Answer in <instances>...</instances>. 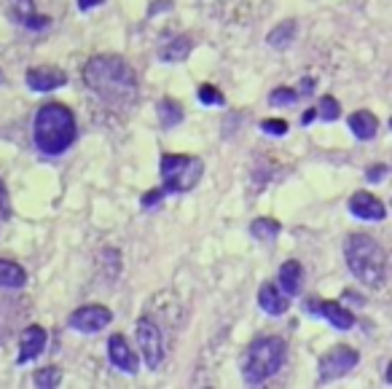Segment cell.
<instances>
[{
    "instance_id": "obj_29",
    "label": "cell",
    "mask_w": 392,
    "mask_h": 389,
    "mask_svg": "<svg viewBox=\"0 0 392 389\" xmlns=\"http://www.w3.org/2000/svg\"><path fill=\"white\" fill-rule=\"evenodd\" d=\"M0 209H3V215H9V204H6V188H3V182H0Z\"/></svg>"
},
{
    "instance_id": "obj_30",
    "label": "cell",
    "mask_w": 392,
    "mask_h": 389,
    "mask_svg": "<svg viewBox=\"0 0 392 389\" xmlns=\"http://www.w3.org/2000/svg\"><path fill=\"white\" fill-rule=\"evenodd\" d=\"M315 116H317V110H307V113H304V116H301V124H304V126H307V124L312 121V119H315Z\"/></svg>"
},
{
    "instance_id": "obj_10",
    "label": "cell",
    "mask_w": 392,
    "mask_h": 389,
    "mask_svg": "<svg viewBox=\"0 0 392 389\" xmlns=\"http://www.w3.org/2000/svg\"><path fill=\"white\" fill-rule=\"evenodd\" d=\"M25 81L36 92H54V89L65 86L67 75L62 73L60 67H33V70H27Z\"/></svg>"
},
{
    "instance_id": "obj_7",
    "label": "cell",
    "mask_w": 392,
    "mask_h": 389,
    "mask_svg": "<svg viewBox=\"0 0 392 389\" xmlns=\"http://www.w3.org/2000/svg\"><path fill=\"white\" fill-rule=\"evenodd\" d=\"M137 344L143 349V357L151 371H156L164 360V341H161V330L156 328V322H151L148 317L137 319Z\"/></svg>"
},
{
    "instance_id": "obj_14",
    "label": "cell",
    "mask_w": 392,
    "mask_h": 389,
    "mask_svg": "<svg viewBox=\"0 0 392 389\" xmlns=\"http://www.w3.org/2000/svg\"><path fill=\"white\" fill-rule=\"evenodd\" d=\"M46 349V330L33 325L22 333V346H19V363H30Z\"/></svg>"
},
{
    "instance_id": "obj_8",
    "label": "cell",
    "mask_w": 392,
    "mask_h": 389,
    "mask_svg": "<svg viewBox=\"0 0 392 389\" xmlns=\"http://www.w3.org/2000/svg\"><path fill=\"white\" fill-rule=\"evenodd\" d=\"M113 322L111 309L105 306H81L70 314V328L78 333H99Z\"/></svg>"
},
{
    "instance_id": "obj_23",
    "label": "cell",
    "mask_w": 392,
    "mask_h": 389,
    "mask_svg": "<svg viewBox=\"0 0 392 389\" xmlns=\"http://www.w3.org/2000/svg\"><path fill=\"white\" fill-rule=\"evenodd\" d=\"M295 99H298V94H295L293 89H285V86H282V89H274V92H271L269 102L280 108V105H293Z\"/></svg>"
},
{
    "instance_id": "obj_25",
    "label": "cell",
    "mask_w": 392,
    "mask_h": 389,
    "mask_svg": "<svg viewBox=\"0 0 392 389\" xmlns=\"http://www.w3.org/2000/svg\"><path fill=\"white\" fill-rule=\"evenodd\" d=\"M261 132L282 137V134H288V124L280 121V119H266V121H261Z\"/></svg>"
},
{
    "instance_id": "obj_28",
    "label": "cell",
    "mask_w": 392,
    "mask_h": 389,
    "mask_svg": "<svg viewBox=\"0 0 392 389\" xmlns=\"http://www.w3.org/2000/svg\"><path fill=\"white\" fill-rule=\"evenodd\" d=\"M105 0H78V9L81 11H89V9H94V6H102Z\"/></svg>"
},
{
    "instance_id": "obj_5",
    "label": "cell",
    "mask_w": 392,
    "mask_h": 389,
    "mask_svg": "<svg viewBox=\"0 0 392 389\" xmlns=\"http://www.w3.org/2000/svg\"><path fill=\"white\" fill-rule=\"evenodd\" d=\"M202 161L194 156H178V153H167L161 158V188L164 194H185L194 191L196 182L202 180Z\"/></svg>"
},
{
    "instance_id": "obj_19",
    "label": "cell",
    "mask_w": 392,
    "mask_h": 389,
    "mask_svg": "<svg viewBox=\"0 0 392 389\" xmlns=\"http://www.w3.org/2000/svg\"><path fill=\"white\" fill-rule=\"evenodd\" d=\"M295 38V22L293 19H288V22H282L280 27H274L269 33V43L274 49H285V46H290Z\"/></svg>"
},
{
    "instance_id": "obj_3",
    "label": "cell",
    "mask_w": 392,
    "mask_h": 389,
    "mask_svg": "<svg viewBox=\"0 0 392 389\" xmlns=\"http://www.w3.org/2000/svg\"><path fill=\"white\" fill-rule=\"evenodd\" d=\"M344 258L347 266L360 282H366L371 287H379L387 277V253L376 239H371L366 234H352L344 242Z\"/></svg>"
},
{
    "instance_id": "obj_24",
    "label": "cell",
    "mask_w": 392,
    "mask_h": 389,
    "mask_svg": "<svg viewBox=\"0 0 392 389\" xmlns=\"http://www.w3.org/2000/svg\"><path fill=\"white\" fill-rule=\"evenodd\" d=\"M199 99H202L205 105H223V94L215 89V86H209V84L199 86Z\"/></svg>"
},
{
    "instance_id": "obj_27",
    "label": "cell",
    "mask_w": 392,
    "mask_h": 389,
    "mask_svg": "<svg viewBox=\"0 0 392 389\" xmlns=\"http://www.w3.org/2000/svg\"><path fill=\"white\" fill-rule=\"evenodd\" d=\"M384 175H387V167H384V164H376V167H371V170L366 172V177H368L371 182L384 180Z\"/></svg>"
},
{
    "instance_id": "obj_17",
    "label": "cell",
    "mask_w": 392,
    "mask_h": 389,
    "mask_svg": "<svg viewBox=\"0 0 392 389\" xmlns=\"http://www.w3.org/2000/svg\"><path fill=\"white\" fill-rule=\"evenodd\" d=\"M27 285V271L13 261H0V287L19 290Z\"/></svg>"
},
{
    "instance_id": "obj_15",
    "label": "cell",
    "mask_w": 392,
    "mask_h": 389,
    "mask_svg": "<svg viewBox=\"0 0 392 389\" xmlns=\"http://www.w3.org/2000/svg\"><path fill=\"white\" fill-rule=\"evenodd\" d=\"M349 129L355 134L357 140H371L376 129H379V121H376V116L374 113H368V110H357L349 116Z\"/></svg>"
},
{
    "instance_id": "obj_22",
    "label": "cell",
    "mask_w": 392,
    "mask_h": 389,
    "mask_svg": "<svg viewBox=\"0 0 392 389\" xmlns=\"http://www.w3.org/2000/svg\"><path fill=\"white\" fill-rule=\"evenodd\" d=\"M317 113L325 119V121H336V119L342 116V108H339V102L333 97H322L317 105Z\"/></svg>"
},
{
    "instance_id": "obj_20",
    "label": "cell",
    "mask_w": 392,
    "mask_h": 389,
    "mask_svg": "<svg viewBox=\"0 0 392 389\" xmlns=\"http://www.w3.org/2000/svg\"><path fill=\"white\" fill-rule=\"evenodd\" d=\"M250 231H253V236H256V239H274V236L282 231V226L277 223V220L258 218V220H253Z\"/></svg>"
},
{
    "instance_id": "obj_1",
    "label": "cell",
    "mask_w": 392,
    "mask_h": 389,
    "mask_svg": "<svg viewBox=\"0 0 392 389\" xmlns=\"http://www.w3.org/2000/svg\"><path fill=\"white\" fill-rule=\"evenodd\" d=\"M86 86L105 102H129L137 94V75L121 57H94L84 67Z\"/></svg>"
},
{
    "instance_id": "obj_26",
    "label": "cell",
    "mask_w": 392,
    "mask_h": 389,
    "mask_svg": "<svg viewBox=\"0 0 392 389\" xmlns=\"http://www.w3.org/2000/svg\"><path fill=\"white\" fill-rule=\"evenodd\" d=\"M164 196H167V194H164V188H156V191H148V194L143 196V207L148 209V207H153V204H159Z\"/></svg>"
},
{
    "instance_id": "obj_11",
    "label": "cell",
    "mask_w": 392,
    "mask_h": 389,
    "mask_svg": "<svg viewBox=\"0 0 392 389\" xmlns=\"http://www.w3.org/2000/svg\"><path fill=\"white\" fill-rule=\"evenodd\" d=\"M304 309H309V312H320V314L325 317L328 322H331L333 328L339 330H349L352 325H355V317H352V312H347L342 304H336V301H312V304H307Z\"/></svg>"
},
{
    "instance_id": "obj_12",
    "label": "cell",
    "mask_w": 392,
    "mask_h": 389,
    "mask_svg": "<svg viewBox=\"0 0 392 389\" xmlns=\"http://www.w3.org/2000/svg\"><path fill=\"white\" fill-rule=\"evenodd\" d=\"M108 354H111V363L119 368V371H124V373H137V368H140V363H137V354L129 349V344H126V339L124 336H111V341H108Z\"/></svg>"
},
{
    "instance_id": "obj_9",
    "label": "cell",
    "mask_w": 392,
    "mask_h": 389,
    "mask_svg": "<svg viewBox=\"0 0 392 389\" xmlns=\"http://www.w3.org/2000/svg\"><path fill=\"white\" fill-rule=\"evenodd\" d=\"M349 212L360 220H384L387 218V209L376 196L366 194V191H357L349 199Z\"/></svg>"
},
{
    "instance_id": "obj_16",
    "label": "cell",
    "mask_w": 392,
    "mask_h": 389,
    "mask_svg": "<svg viewBox=\"0 0 392 389\" xmlns=\"http://www.w3.org/2000/svg\"><path fill=\"white\" fill-rule=\"evenodd\" d=\"M301 280H304V271L298 261H288L280 268V285L285 295H298L301 292Z\"/></svg>"
},
{
    "instance_id": "obj_21",
    "label": "cell",
    "mask_w": 392,
    "mask_h": 389,
    "mask_svg": "<svg viewBox=\"0 0 392 389\" xmlns=\"http://www.w3.org/2000/svg\"><path fill=\"white\" fill-rule=\"evenodd\" d=\"M33 381H36V387L46 389V387H60L62 381V371L60 368H54V365H49V368H40L36 376H33Z\"/></svg>"
},
{
    "instance_id": "obj_13",
    "label": "cell",
    "mask_w": 392,
    "mask_h": 389,
    "mask_svg": "<svg viewBox=\"0 0 392 389\" xmlns=\"http://www.w3.org/2000/svg\"><path fill=\"white\" fill-rule=\"evenodd\" d=\"M258 306H261L266 314L280 317L290 309V301H288V295H285L277 285H263V287L258 290Z\"/></svg>"
},
{
    "instance_id": "obj_6",
    "label": "cell",
    "mask_w": 392,
    "mask_h": 389,
    "mask_svg": "<svg viewBox=\"0 0 392 389\" xmlns=\"http://www.w3.org/2000/svg\"><path fill=\"white\" fill-rule=\"evenodd\" d=\"M360 363V354L352 346H333L320 357V384H328L336 378L347 376Z\"/></svg>"
},
{
    "instance_id": "obj_2",
    "label": "cell",
    "mask_w": 392,
    "mask_h": 389,
    "mask_svg": "<svg viewBox=\"0 0 392 389\" xmlns=\"http://www.w3.org/2000/svg\"><path fill=\"white\" fill-rule=\"evenodd\" d=\"M75 140V119L70 108L49 102L36 113V146L49 153L60 156Z\"/></svg>"
},
{
    "instance_id": "obj_18",
    "label": "cell",
    "mask_w": 392,
    "mask_h": 389,
    "mask_svg": "<svg viewBox=\"0 0 392 389\" xmlns=\"http://www.w3.org/2000/svg\"><path fill=\"white\" fill-rule=\"evenodd\" d=\"M159 119L167 129L175 126V124L183 121V108H180V102H175V99H170V97L161 99L159 102Z\"/></svg>"
},
{
    "instance_id": "obj_4",
    "label": "cell",
    "mask_w": 392,
    "mask_h": 389,
    "mask_svg": "<svg viewBox=\"0 0 392 389\" xmlns=\"http://www.w3.org/2000/svg\"><path fill=\"white\" fill-rule=\"evenodd\" d=\"M285 363V341L277 336H263L247 346L242 357V376L247 384H263Z\"/></svg>"
}]
</instances>
